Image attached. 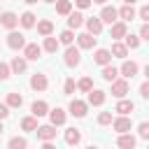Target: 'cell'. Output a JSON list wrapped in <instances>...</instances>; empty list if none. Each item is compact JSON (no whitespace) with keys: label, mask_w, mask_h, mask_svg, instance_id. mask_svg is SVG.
<instances>
[{"label":"cell","mask_w":149,"mask_h":149,"mask_svg":"<svg viewBox=\"0 0 149 149\" xmlns=\"http://www.w3.org/2000/svg\"><path fill=\"white\" fill-rule=\"evenodd\" d=\"M23 2H26V5H35L37 0H23Z\"/></svg>","instance_id":"cell-49"},{"label":"cell","mask_w":149,"mask_h":149,"mask_svg":"<svg viewBox=\"0 0 149 149\" xmlns=\"http://www.w3.org/2000/svg\"><path fill=\"white\" fill-rule=\"evenodd\" d=\"M86 149H98V147H95V144H91V147H86Z\"/></svg>","instance_id":"cell-51"},{"label":"cell","mask_w":149,"mask_h":149,"mask_svg":"<svg viewBox=\"0 0 149 149\" xmlns=\"http://www.w3.org/2000/svg\"><path fill=\"white\" fill-rule=\"evenodd\" d=\"M128 33V26H126V21H114L112 23V28H109V37L116 42V40H123V35Z\"/></svg>","instance_id":"cell-11"},{"label":"cell","mask_w":149,"mask_h":149,"mask_svg":"<svg viewBox=\"0 0 149 149\" xmlns=\"http://www.w3.org/2000/svg\"><path fill=\"white\" fill-rule=\"evenodd\" d=\"M40 56H42V47L35 44V42H30V44L26 42V47H23V58H26V61H37Z\"/></svg>","instance_id":"cell-13"},{"label":"cell","mask_w":149,"mask_h":149,"mask_svg":"<svg viewBox=\"0 0 149 149\" xmlns=\"http://www.w3.org/2000/svg\"><path fill=\"white\" fill-rule=\"evenodd\" d=\"M86 112H88V105H86L84 100H77V98L70 100V114H72L74 119H84Z\"/></svg>","instance_id":"cell-5"},{"label":"cell","mask_w":149,"mask_h":149,"mask_svg":"<svg viewBox=\"0 0 149 149\" xmlns=\"http://www.w3.org/2000/svg\"><path fill=\"white\" fill-rule=\"evenodd\" d=\"M116 144H119V149H135L137 140H135V135H130V133H121V135L116 137Z\"/></svg>","instance_id":"cell-18"},{"label":"cell","mask_w":149,"mask_h":149,"mask_svg":"<svg viewBox=\"0 0 149 149\" xmlns=\"http://www.w3.org/2000/svg\"><path fill=\"white\" fill-rule=\"evenodd\" d=\"M5 105H7L9 109H12V107H21V105H23V95H21V93H16V91H9V93H7Z\"/></svg>","instance_id":"cell-25"},{"label":"cell","mask_w":149,"mask_h":149,"mask_svg":"<svg viewBox=\"0 0 149 149\" xmlns=\"http://www.w3.org/2000/svg\"><path fill=\"white\" fill-rule=\"evenodd\" d=\"M74 5H77L79 9H86V7H91L93 2H91V0H74Z\"/></svg>","instance_id":"cell-45"},{"label":"cell","mask_w":149,"mask_h":149,"mask_svg":"<svg viewBox=\"0 0 149 149\" xmlns=\"http://www.w3.org/2000/svg\"><path fill=\"white\" fill-rule=\"evenodd\" d=\"M30 112H33V116H37V119H40V116H47V114H49V105H47L44 100H35L33 107H30Z\"/></svg>","instance_id":"cell-23"},{"label":"cell","mask_w":149,"mask_h":149,"mask_svg":"<svg viewBox=\"0 0 149 149\" xmlns=\"http://www.w3.org/2000/svg\"><path fill=\"white\" fill-rule=\"evenodd\" d=\"M91 2H95V5H105L107 0H91Z\"/></svg>","instance_id":"cell-47"},{"label":"cell","mask_w":149,"mask_h":149,"mask_svg":"<svg viewBox=\"0 0 149 149\" xmlns=\"http://www.w3.org/2000/svg\"><path fill=\"white\" fill-rule=\"evenodd\" d=\"M109 54H112V56H116V58H126V56H128V47H126L123 42H119V40H116V42L112 44Z\"/></svg>","instance_id":"cell-28"},{"label":"cell","mask_w":149,"mask_h":149,"mask_svg":"<svg viewBox=\"0 0 149 149\" xmlns=\"http://www.w3.org/2000/svg\"><path fill=\"white\" fill-rule=\"evenodd\" d=\"M84 26V14L81 12H70L68 14V28L70 30H77V28H81Z\"/></svg>","instance_id":"cell-20"},{"label":"cell","mask_w":149,"mask_h":149,"mask_svg":"<svg viewBox=\"0 0 149 149\" xmlns=\"http://www.w3.org/2000/svg\"><path fill=\"white\" fill-rule=\"evenodd\" d=\"M137 72H140V65H137L135 61H123L121 68H119V74H121L123 79H133Z\"/></svg>","instance_id":"cell-3"},{"label":"cell","mask_w":149,"mask_h":149,"mask_svg":"<svg viewBox=\"0 0 149 149\" xmlns=\"http://www.w3.org/2000/svg\"><path fill=\"white\" fill-rule=\"evenodd\" d=\"M74 88H77V84H74V79H65V84H63V91L70 95V93H74Z\"/></svg>","instance_id":"cell-41"},{"label":"cell","mask_w":149,"mask_h":149,"mask_svg":"<svg viewBox=\"0 0 149 149\" xmlns=\"http://www.w3.org/2000/svg\"><path fill=\"white\" fill-rule=\"evenodd\" d=\"M93 63L95 65H107V63H112V54H109V49H95V54H93Z\"/></svg>","instance_id":"cell-19"},{"label":"cell","mask_w":149,"mask_h":149,"mask_svg":"<svg viewBox=\"0 0 149 149\" xmlns=\"http://www.w3.org/2000/svg\"><path fill=\"white\" fill-rule=\"evenodd\" d=\"M2 130H5V126H2V121H0V135H2Z\"/></svg>","instance_id":"cell-50"},{"label":"cell","mask_w":149,"mask_h":149,"mask_svg":"<svg viewBox=\"0 0 149 149\" xmlns=\"http://www.w3.org/2000/svg\"><path fill=\"white\" fill-rule=\"evenodd\" d=\"M44 2H56V0H44Z\"/></svg>","instance_id":"cell-52"},{"label":"cell","mask_w":149,"mask_h":149,"mask_svg":"<svg viewBox=\"0 0 149 149\" xmlns=\"http://www.w3.org/2000/svg\"><path fill=\"white\" fill-rule=\"evenodd\" d=\"M30 88H33V91H37V93L47 91V88H49V79H47V74L35 72V74L30 77Z\"/></svg>","instance_id":"cell-4"},{"label":"cell","mask_w":149,"mask_h":149,"mask_svg":"<svg viewBox=\"0 0 149 149\" xmlns=\"http://www.w3.org/2000/svg\"><path fill=\"white\" fill-rule=\"evenodd\" d=\"M0 26L7 28V30H14V28L19 26V16H16L14 12H2V14H0Z\"/></svg>","instance_id":"cell-10"},{"label":"cell","mask_w":149,"mask_h":149,"mask_svg":"<svg viewBox=\"0 0 149 149\" xmlns=\"http://www.w3.org/2000/svg\"><path fill=\"white\" fill-rule=\"evenodd\" d=\"M56 40H58V44H65V47H70V44L74 42V33H72V30L68 28V30H63V33H61V35H58Z\"/></svg>","instance_id":"cell-33"},{"label":"cell","mask_w":149,"mask_h":149,"mask_svg":"<svg viewBox=\"0 0 149 149\" xmlns=\"http://www.w3.org/2000/svg\"><path fill=\"white\" fill-rule=\"evenodd\" d=\"M63 63H65L68 68H77V65L81 63V49L70 44V47L65 49V54H63Z\"/></svg>","instance_id":"cell-1"},{"label":"cell","mask_w":149,"mask_h":149,"mask_svg":"<svg viewBox=\"0 0 149 149\" xmlns=\"http://www.w3.org/2000/svg\"><path fill=\"white\" fill-rule=\"evenodd\" d=\"M42 149H56V147H54L51 142H44V144H42Z\"/></svg>","instance_id":"cell-46"},{"label":"cell","mask_w":149,"mask_h":149,"mask_svg":"<svg viewBox=\"0 0 149 149\" xmlns=\"http://www.w3.org/2000/svg\"><path fill=\"white\" fill-rule=\"evenodd\" d=\"M65 119H68V114H65L63 107H54V109H49V121H51V126H63Z\"/></svg>","instance_id":"cell-16"},{"label":"cell","mask_w":149,"mask_h":149,"mask_svg":"<svg viewBox=\"0 0 149 149\" xmlns=\"http://www.w3.org/2000/svg\"><path fill=\"white\" fill-rule=\"evenodd\" d=\"M58 47H61V44H58V40H56V37H51V35H47V37H44V44H42V51H47V54H56V51H58Z\"/></svg>","instance_id":"cell-27"},{"label":"cell","mask_w":149,"mask_h":149,"mask_svg":"<svg viewBox=\"0 0 149 149\" xmlns=\"http://www.w3.org/2000/svg\"><path fill=\"white\" fill-rule=\"evenodd\" d=\"M9 74H12V70H9V65L0 61V81H5V79H9Z\"/></svg>","instance_id":"cell-39"},{"label":"cell","mask_w":149,"mask_h":149,"mask_svg":"<svg viewBox=\"0 0 149 149\" xmlns=\"http://www.w3.org/2000/svg\"><path fill=\"white\" fill-rule=\"evenodd\" d=\"M114 112H116V114H121V116H128V114H133V112H135V102H133V100H126V98H119V102H116Z\"/></svg>","instance_id":"cell-15"},{"label":"cell","mask_w":149,"mask_h":149,"mask_svg":"<svg viewBox=\"0 0 149 149\" xmlns=\"http://www.w3.org/2000/svg\"><path fill=\"white\" fill-rule=\"evenodd\" d=\"M35 133H37V137H40L42 142H51V140L56 137V126L44 123V126H37V128H35Z\"/></svg>","instance_id":"cell-8"},{"label":"cell","mask_w":149,"mask_h":149,"mask_svg":"<svg viewBox=\"0 0 149 149\" xmlns=\"http://www.w3.org/2000/svg\"><path fill=\"white\" fill-rule=\"evenodd\" d=\"M35 19H37V16H35L33 12H23V14L19 16V23H21L23 28H35V23H37Z\"/></svg>","instance_id":"cell-30"},{"label":"cell","mask_w":149,"mask_h":149,"mask_svg":"<svg viewBox=\"0 0 149 149\" xmlns=\"http://www.w3.org/2000/svg\"><path fill=\"white\" fill-rule=\"evenodd\" d=\"M137 135H140L142 140H147V137H149V123H147V121H142V123L137 126Z\"/></svg>","instance_id":"cell-38"},{"label":"cell","mask_w":149,"mask_h":149,"mask_svg":"<svg viewBox=\"0 0 149 149\" xmlns=\"http://www.w3.org/2000/svg\"><path fill=\"white\" fill-rule=\"evenodd\" d=\"M137 0H123V5H135Z\"/></svg>","instance_id":"cell-48"},{"label":"cell","mask_w":149,"mask_h":149,"mask_svg":"<svg viewBox=\"0 0 149 149\" xmlns=\"http://www.w3.org/2000/svg\"><path fill=\"white\" fill-rule=\"evenodd\" d=\"M65 142H68L70 147H77V144L81 142V130H79V128H68V130H65Z\"/></svg>","instance_id":"cell-22"},{"label":"cell","mask_w":149,"mask_h":149,"mask_svg":"<svg viewBox=\"0 0 149 149\" xmlns=\"http://www.w3.org/2000/svg\"><path fill=\"white\" fill-rule=\"evenodd\" d=\"M7 116H9V107H7L5 102H0V121H2V119H7Z\"/></svg>","instance_id":"cell-44"},{"label":"cell","mask_w":149,"mask_h":149,"mask_svg":"<svg viewBox=\"0 0 149 149\" xmlns=\"http://www.w3.org/2000/svg\"><path fill=\"white\" fill-rule=\"evenodd\" d=\"M140 42H142V40H140L137 35H128V33L123 35V44H126L128 49H137V47H140Z\"/></svg>","instance_id":"cell-35"},{"label":"cell","mask_w":149,"mask_h":149,"mask_svg":"<svg viewBox=\"0 0 149 149\" xmlns=\"http://www.w3.org/2000/svg\"><path fill=\"white\" fill-rule=\"evenodd\" d=\"M105 100H107V93H105V91H100V88H91V91H88V100H86V105L100 107Z\"/></svg>","instance_id":"cell-14"},{"label":"cell","mask_w":149,"mask_h":149,"mask_svg":"<svg viewBox=\"0 0 149 149\" xmlns=\"http://www.w3.org/2000/svg\"><path fill=\"white\" fill-rule=\"evenodd\" d=\"M112 128L121 135V133H130V128H133V121H130V116H116V119H112Z\"/></svg>","instance_id":"cell-6"},{"label":"cell","mask_w":149,"mask_h":149,"mask_svg":"<svg viewBox=\"0 0 149 149\" xmlns=\"http://www.w3.org/2000/svg\"><path fill=\"white\" fill-rule=\"evenodd\" d=\"M140 95L147 100L149 98V81H142V86H140Z\"/></svg>","instance_id":"cell-43"},{"label":"cell","mask_w":149,"mask_h":149,"mask_svg":"<svg viewBox=\"0 0 149 149\" xmlns=\"http://www.w3.org/2000/svg\"><path fill=\"white\" fill-rule=\"evenodd\" d=\"M135 16H140V19L147 23V21H149V5H142V7H140V12H135Z\"/></svg>","instance_id":"cell-40"},{"label":"cell","mask_w":149,"mask_h":149,"mask_svg":"<svg viewBox=\"0 0 149 149\" xmlns=\"http://www.w3.org/2000/svg\"><path fill=\"white\" fill-rule=\"evenodd\" d=\"M116 77H119V68H114L112 63L102 65V79H105V81H114Z\"/></svg>","instance_id":"cell-29"},{"label":"cell","mask_w":149,"mask_h":149,"mask_svg":"<svg viewBox=\"0 0 149 149\" xmlns=\"http://www.w3.org/2000/svg\"><path fill=\"white\" fill-rule=\"evenodd\" d=\"M112 119H114L112 112H100V114H98V123H100V126H109Z\"/></svg>","instance_id":"cell-37"},{"label":"cell","mask_w":149,"mask_h":149,"mask_svg":"<svg viewBox=\"0 0 149 149\" xmlns=\"http://www.w3.org/2000/svg\"><path fill=\"white\" fill-rule=\"evenodd\" d=\"M35 128H37V116H23L21 119V130L35 133Z\"/></svg>","instance_id":"cell-31"},{"label":"cell","mask_w":149,"mask_h":149,"mask_svg":"<svg viewBox=\"0 0 149 149\" xmlns=\"http://www.w3.org/2000/svg\"><path fill=\"white\" fill-rule=\"evenodd\" d=\"M72 12V0H56V14L68 16Z\"/></svg>","instance_id":"cell-32"},{"label":"cell","mask_w":149,"mask_h":149,"mask_svg":"<svg viewBox=\"0 0 149 149\" xmlns=\"http://www.w3.org/2000/svg\"><path fill=\"white\" fill-rule=\"evenodd\" d=\"M7 47L14 49V51H21V49L26 47V37H23L21 33H16V30H9V35H7Z\"/></svg>","instance_id":"cell-2"},{"label":"cell","mask_w":149,"mask_h":149,"mask_svg":"<svg viewBox=\"0 0 149 149\" xmlns=\"http://www.w3.org/2000/svg\"><path fill=\"white\" fill-rule=\"evenodd\" d=\"M35 26H37V33H40L42 37H47V35H54V23H51L49 19H42V21H37Z\"/></svg>","instance_id":"cell-24"},{"label":"cell","mask_w":149,"mask_h":149,"mask_svg":"<svg viewBox=\"0 0 149 149\" xmlns=\"http://www.w3.org/2000/svg\"><path fill=\"white\" fill-rule=\"evenodd\" d=\"M84 26H86V33H91V35H100V33H102V21H100L98 16L84 19Z\"/></svg>","instance_id":"cell-17"},{"label":"cell","mask_w":149,"mask_h":149,"mask_svg":"<svg viewBox=\"0 0 149 149\" xmlns=\"http://www.w3.org/2000/svg\"><path fill=\"white\" fill-rule=\"evenodd\" d=\"M26 68H28V61H26L23 56H14V58H12V63H9V70H12V72H16V74L26 72Z\"/></svg>","instance_id":"cell-21"},{"label":"cell","mask_w":149,"mask_h":149,"mask_svg":"<svg viewBox=\"0 0 149 149\" xmlns=\"http://www.w3.org/2000/svg\"><path fill=\"white\" fill-rule=\"evenodd\" d=\"M102 23H114V21H119V14H116V7H109V5H102V12H100V16H98Z\"/></svg>","instance_id":"cell-9"},{"label":"cell","mask_w":149,"mask_h":149,"mask_svg":"<svg viewBox=\"0 0 149 149\" xmlns=\"http://www.w3.org/2000/svg\"><path fill=\"white\" fill-rule=\"evenodd\" d=\"M109 84H112V95H114V98H126V93H128V79H123V77L119 79V77H116V79L109 81Z\"/></svg>","instance_id":"cell-7"},{"label":"cell","mask_w":149,"mask_h":149,"mask_svg":"<svg viewBox=\"0 0 149 149\" xmlns=\"http://www.w3.org/2000/svg\"><path fill=\"white\" fill-rule=\"evenodd\" d=\"M116 14H119L121 21H133L135 19V7L133 5H123L121 9H116Z\"/></svg>","instance_id":"cell-26"},{"label":"cell","mask_w":149,"mask_h":149,"mask_svg":"<svg viewBox=\"0 0 149 149\" xmlns=\"http://www.w3.org/2000/svg\"><path fill=\"white\" fill-rule=\"evenodd\" d=\"M74 40H77L79 49H93L95 47V35H91V33H79V35H74Z\"/></svg>","instance_id":"cell-12"},{"label":"cell","mask_w":149,"mask_h":149,"mask_svg":"<svg viewBox=\"0 0 149 149\" xmlns=\"http://www.w3.org/2000/svg\"><path fill=\"white\" fill-rule=\"evenodd\" d=\"M77 88H79L81 93H88V91L93 88V79H91V77H81V79L77 81Z\"/></svg>","instance_id":"cell-36"},{"label":"cell","mask_w":149,"mask_h":149,"mask_svg":"<svg viewBox=\"0 0 149 149\" xmlns=\"http://www.w3.org/2000/svg\"><path fill=\"white\" fill-rule=\"evenodd\" d=\"M140 40H149V23H142L140 26V35H137Z\"/></svg>","instance_id":"cell-42"},{"label":"cell","mask_w":149,"mask_h":149,"mask_svg":"<svg viewBox=\"0 0 149 149\" xmlns=\"http://www.w3.org/2000/svg\"><path fill=\"white\" fill-rule=\"evenodd\" d=\"M7 147H9V149H26V147H28V140L16 135V137H12V140L7 142Z\"/></svg>","instance_id":"cell-34"}]
</instances>
